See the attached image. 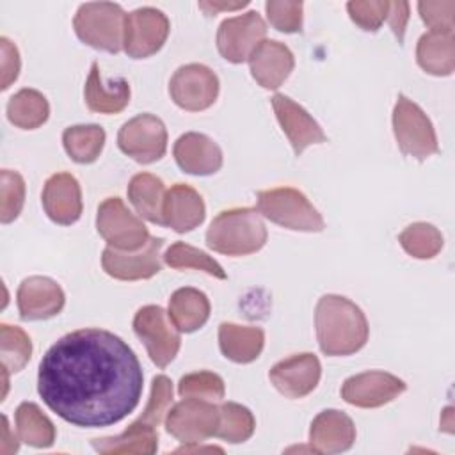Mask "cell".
Segmentation results:
<instances>
[{"label":"cell","instance_id":"836d02e7","mask_svg":"<svg viewBox=\"0 0 455 455\" xmlns=\"http://www.w3.org/2000/svg\"><path fill=\"white\" fill-rule=\"evenodd\" d=\"M220 421L215 435L226 443L238 444L247 441L256 428V419L252 412L236 402H224L219 405Z\"/></svg>","mask_w":455,"mask_h":455},{"label":"cell","instance_id":"9a60e30c","mask_svg":"<svg viewBox=\"0 0 455 455\" xmlns=\"http://www.w3.org/2000/svg\"><path fill=\"white\" fill-rule=\"evenodd\" d=\"M405 387V382L396 375L371 370L348 377L341 386V398L361 409H375L398 398Z\"/></svg>","mask_w":455,"mask_h":455},{"label":"cell","instance_id":"8992f818","mask_svg":"<svg viewBox=\"0 0 455 455\" xmlns=\"http://www.w3.org/2000/svg\"><path fill=\"white\" fill-rule=\"evenodd\" d=\"M393 133L400 151L418 162L439 153L432 121L419 105L403 94H398L393 108Z\"/></svg>","mask_w":455,"mask_h":455},{"label":"cell","instance_id":"74e56055","mask_svg":"<svg viewBox=\"0 0 455 455\" xmlns=\"http://www.w3.org/2000/svg\"><path fill=\"white\" fill-rule=\"evenodd\" d=\"M0 178V220L2 224H9L21 213L25 203V180L20 172L9 169H4Z\"/></svg>","mask_w":455,"mask_h":455},{"label":"cell","instance_id":"30bf717a","mask_svg":"<svg viewBox=\"0 0 455 455\" xmlns=\"http://www.w3.org/2000/svg\"><path fill=\"white\" fill-rule=\"evenodd\" d=\"M117 146L135 162L153 164L160 160L167 149L165 124L153 114H139L119 128Z\"/></svg>","mask_w":455,"mask_h":455},{"label":"cell","instance_id":"cb8c5ba5","mask_svg":"<svg viewBox=\"0 0 455 455\" xmlns=\"http://www.w3.org/2000/svg\"><path fill=\"white\" fill-rule=\"evenodd\" d=\"M130 84L123 76L105 82L98 62H92L84 87L89 110L98 114H119L130 103Z\"/></svg>","mask_w":455,"mask_h":455},{"label":"cell","instance_id":"2e32d148","mask_svg":"<svg viewBox=\"0 0 455 455\" xmlns=\"http://www.w3.org/2000/svg\"><path fill=\"white\" fill-rule=\"evenodd\" d=\"M320 377L322 364L311 352L293 354L275 363L268 371V379L274 387L288 398L307 396L318 386Z\"/></svg>","mask_w":455,"mask_h":455},{"label":"cell","instance_id":"1f68e13d","mask_svg":"<svg viewBox=\"0 0 455 455\" xmlns=\"http://www.w3.org/2000/svg\"><path fill=\"white\" fill-rule=\"evenodd\" d=\"M107 133L100 124H75L64 130L62 144L68 156L76 164H92L98 160Z\"/></svg>","mask_w":455,"mask_h":455},{"label":"cell","instance_id":"52a82bcc","mask_svg":"<svg viewBox=\"0 0 455 455\" xmlns=\"http://www.w3.org/2000/svg\"><path fill=\"white\" fill-rule=\"evenodd\" d=\"M96 229L108 247L124 252L142 249L151 238L142 219L132 213L121 197L101 201L96 213Z\"/></svg>","mask_w":455,"mask_h":455},{"label":"cell","instance_id":"7a4b0ae2","mask_svg":"<svg viewBox=\"0 0 455 455\" xmlns=\"http://www.w3.org/2000/svg\"><path fill=\"white\" fill-rule=\"evenodd\" d=\"M315 327L320 350L331 357L359 352L370 334L363 309L350 299L334 293L318 299Z\"/></svg>","mask_w":455,"mask_h":455},{"label":"cell","instance_id":"5bb4252c","mask_svg":"<svg viewBox=\"0 0 455 455\" xmlns=\"http://www.w3.org/2000/svg\"><path fill=\"white\" fill-rule=\"evenodd\" d=\"M164 238L151 236L148 243L133 252L117 251L114 247L103 249L101 267L103 270L121 281H139L149 279L162 270V256L160 251L164 247Z\"/></svg>","mask_w":455,"mask_h":455},{"label":"cell","instance_id":"6da1fadb","mask_svg":"<svg viewBox=\"0 0 455 455\" xmlns=\"http://www.w3.org/2000/svg\"><path fill=\"white\" fill-rule=\"evenodd\" d=\"M144 373L135 352L110 331L78 329L43 355L37 393L52 412L84 427H110L135 411Z\"/></svg>","mask_w":455,"mask_h":455},{"label":"cell","instance_id":"603a6c76","mask_svg":"<svg viewBox=\"0 0 455 455\" xmlns=\"http://www.w3.org/2000/svg\"><path fill=\"white\" fill-rule=\"evenodd\" d=\"M206 206L201 194L187 183H176L165 192L162 220L176 233H188L203 224Z\"/></svg>","mask_w":455,"mask_h":455},{"label":"cell","instance_id":"4316f807","mask_svg":"<svg viewBox=\"0 0 455 455\" xmlns=\"http://www.w3.org/2000/svg\"><path fill=\"white\" fill-rule=\"evenodd\" d=\"M416 60L428 75H451L455 69V36L430 30L425 32L416 44Z\"/></svg>","mask_w":455,"mask_h":455},{"label":"cell","instance_id":"3957f363","mask_svg":"<svg viewBox=\"0 0 455 455\" xmlns=\"http://www.w3.org/2000/svg\"><path fill=\"white\" fill-rule=\"evenodd\" d=\"M267 242V228L254 208H231L220 212L206 231V245L226 256L258 252Z\"/></svg>","mask_w":455,"mask_h":455},{"label":"cell","instance_id":"484cf974","mask_svg":"<svg viewBox=\"0 0 455 455\" xmlns=\"http://www.w3.org/2000/svg\"><path fill=\"white\" fill-rule=\"evenodd\" d=\"M92 448L103 455H153L158 448V430L135 419L128 428L112 437H98L91 441Z\"/></svg>","mask_w":455,"mask_h":455},{"label":"cell","instance_id":"f1b7e54d","mask_svg":"<svg viewBox=\"0 0 455 455\" xmlns=\"http://www.w3.org/2000/svg\"><path fill=\"white\" fill-rule=\"evenodd\" d=\"M126 192L130 203L142 219L164 226L162 208L167 190L158 176L151 172H139L130 180Z\"/></svg>","mask_w":455,"mask_h":455},{"label":"cell","instance_id":"d4e9b609","mask_svg":"<svg viewBox=\"0 0 455 455\" xmlns=\"http://www.w3.org/2000/svg\"><path fill=\"white\" fill-rule=\"evenodd\" d=\"M265 345V332L256 325L222 322L219 325V347L226 359L247 364L259 357Z\"/></svg>","mask_w":455,"mask_h":455},{"label":"cell","instance_id":"ba28073f","mask_svg":"<svg viewBox=\"0 0 455 455\" xmlns=\"http://www.w3.org/2000/svg\"><path fill=\"white\" fill-rule=\"evenodd\" d=\"M133 331L158 368H165L181 347L180 331L160 306L149 304L140 307L133 316Z\"/></svg>","mask_w":455,"mask_h":455},{"label":"cell","instance_id":"60d3db41","mask_svg":"<svg viewBox=\"0 0 455 455\" xmlns=\"http://www.w3.org/2000/svg\"><path fill=\"white\" fill-rule=\"evenodd\" d=\"M350 20L366 32H375L386 21L389 12L387 0H352L347 4Z\"/></svg>","mask_w":455,"mask_h":455},{"label":"cell","instance_id":"ac0fdd59","mask_svg":"<svg viewBox=\"0 0 455 455\" xmlns=\"http://www.w3.org/2000/svg\"><path fill=\"white\" fill-rule=\"evenodd\" d=\"M16 302L21 320H48L62 311L66 295L57 281L32 275L18 286Z\"/></svg>","mask_w":455,"mask_h":455},{"label":"cell","instance_id":"ffe728a7","mask_svg":"<svg viewBox=\"0 0 455 455\" xmlns=\"http://www.w3.org/2000/svg\"><path fill=\"white\" fill-rule=\"evenodd\" d=\"M295 59L291 50L275 39H263L249 57L252 78L263 87L275 91L293 71Z\"/></svg>","mask_w":455,"mask_h":455},{"label":"cell","instance_id":"277c9868","mask_svg":"<svg viewBox=\"0 0 455 455\" xmlns=\"http://www.w3.org/2000/svg\"><path fill=\"white\" fill-rule=\"evenodd\" d=\"M258 212L270 222L291 231L320 233L325 228L323 217L311 201L293 187L259 190Z\"/></svg>","mask_w":455,"mask_h":455},{"label":"cell","instance_id":"f35d334b","mask_svg":"<svg viewBox=\"0 0 455 455\" xmlns=\"http://www.w3.org/2000/svg\"><path fill=\"white\" fill-rule=\"evenodd\" d=\"M171 405H172V382L165 375H156L151 382L149 400L137 419L140 423H146L156 428L167 416Z\"/></svg>","mask_w":455,"mask_h":455},{"label":"cell","instance_id":"7c38bea8","mask_svg":"<svg viewBox=\"0 0 455 455\" xmlns=\"http://www.w3.org/2000/svg\"><path fill=\"white\" fill-rule=\"evenodd\" d=\"M169 94L180 108L201 112L215 103L219 96V78L204 64H185L171 76Z\"/></svg>","mask_w":455,"mask_h":455},{"label":"cell","instance_id":"9c48e42d","mask_svg":"<svg viewBox=\"0 0 455 455\" xmlns=\"http://www.w3.org/2000/svg\"><path fill=\"white\" fill-rule=\"evenodd\" d=\"M220 421V409L210 400L183 398L165 416V430L185 444H199L215 435Z\"/></svg>","mask_w":455,"mask_h":455},{"label":"cell","instance_id":"bcb514c9","mask_svg":"<svg viewBox=\"0 0 455 455\" xmlns=\"http://www.w3.org/2000/svg\"><path fill=\"white\" fill-rule=\"evenodd\" d=\"M20 441V439H18ZM16 437L11 439V428H9V419L7 416H2V444H0V453L7 455V453H16L20 444H18Z\"/></svg>","mask_w":455,"mask_h":455},{"label":"cell","instance_id":"83f0119b","mask_svg":"<svg viewBox=\"0 0 455 455\" xmlns=\"http://www.w3.org/2000/svg\"><path fill=\"white\" fill-rule=\"evenodd\" d=\"M167 315L180 332H194L210 318V300L197 288H180L169 299Z\"/></svg>","mask_w":455,"mask_h":455},{"label":"cell","instance_id":"5b68a950","mask_svg":"<svg viewBox=\"0 0 455 455\" xmlns=\"http://www.w3.org/2000/svg\"><path fill=\"white\" fill-rule=\"evenodd\" d=\"M126 12L114 2L82 4L73 18L78 39L96 50L117 53L123 48Z\"/></svg>","mask_w":455,"mask_h":455},{"label":"cell","instance_id":"ee69618b","mask_svg":"<svg viewBox=\"0 0 455 455\" xmlns=\"http://www.w3.org/2000/svg\"><path fill=\"white\" fill-rule=\"evenodd\" d=\"M391 25L393 34L396 36L398 43H403V34H405V27L409 21V2L398 0V2H389V12L386 18Z\"/></svg>","mask_w":455,"mask_h":455},{"label":"cell","instance_id":"d590c367","mask_svg":"<svg viewBox=\"0 0 455 455\" xmlns=\"http://www.w3.org/2000/svg\"><path fill=\"white\" fill-rule=\"evenodd\" d=\"M32 355V341L28 334L18 327L2 323L0 325V357L2 368L9 373H16L25 368Z\"/></svg>","mask_w":455,"mask_h":455},{"label":"cell","instance_id":"4dcf8cb0","mask_svg":"<svg viewBox=\"0 0 455 455\" xmlns=\"http://www.w3.org/2000/svg\"><path fill=\"white\" fill-rule=\"evenodd\" d=\"M50 116L48 100L36 89H20L7 103V119L21 130H36Z\"/></svg>","mask_w":455,"mask_h":455},{"label":"cell","instance_id":"8d00e7d4","mask_svg":"<svg viewBox=\"0 0 455 455\" xmlns=\"http://www.w3.org/2000/svg\"><path fill=\"white\" fill-rule=\"evenodd\" d=\"M226 386L220 375L213 371H194L183 375L178 382V395L181 398H201V400H220L224 398Z\"/></svg>","mask_w":455,"mask_h":455},{"label":"cell","instance_id":"e0dca14e","mask_svg":"<svg viewBox=\"0 0 455 455\" xmlns=\"http://www.w3.org/2000/svg\"><path fill=\"white\" fill-rule=\"evenodd\" d=\"M270 101L277 123L284 135L288 137L297 156L311 144H322L327 140V135L323 133L322 126L302 105L295 103L291 98L284 94H274Z\"/></svg>","mask_w":455,"mask_h":455},{"label":"cell","instance_id":"44dd1931","mask_svg":"<svg viewBox=\"0 0 455 455\" xmlns=\"http://www.w3.org/2000/svg\"><path fill=\"white\" fill-rule=\"evenodd\" d=\"M178 167L194 176H210L222 167V149L204 133L188 132L178 137L172 148Z\"/></svg>","mask_w":455,"mask_h":455},{"label":"cell","instance_id":"f6af8a7d","mask_svg":"<svg viewBox=\"0 0 455 455\" xmlns=\"http://www.w3.org/2000/svg\"><path fill=\"white\" fill-rule=\"evenodd\" d=\"M249 2L243 0V2H199V7L210 14V16H215L219 11H236V9H242L245 7Z\"/></svg>","mask_w":455,"mask_h":455},{"label":"cell","instance_id":"7bdbcfd3","mask_svg":"<svg viewBox=\"0 0 455 455\" xmlns=\"http://www.w3.org/2000/svg\"><path fill=\"white\" fill-rule=\"evenodd\" d=\"M0 50H2V91H5L18 78L21 60H20V52L16 44L11 43L7 37L0 39Z\"/></svg>","mask_w":455,"mask_h":455},{"label":"cell","instance_id":"4fadbf2b","mask_svg":"<svg viewBox=\"0 0 455 455\" xmlns=\"http://www.w3.org/2000/svg\"><path fill=\"white\" fill-rule=\"evenodd\" d=\"M267 36V23L258 11L226 18L217 30L219 53L233 64L249 60L251 53Z\"/></svg>","mask_w":455,"mask_h":455},{"label":"cell","instance_id":"b9f144b4","mask_svg":"<svg viewBox=\"0 0 455 455\" xmlns=\"http://www.w3.org/2000/svg\"><path fill=\"white\" fill-rule=\"evenodd\" d=\"M418 11L423 23L430 28V32H444L453 34L455 23V2L441 0V2H418Z\"/></svg>","mask_w":455,"mask_h":455},{"label":"cell","instance_id":"ab89813d","mask_svg":"<svg viewBox=\"0 0 455 455\" xmlns=\"http://www.w3.org/2000/svg\"><path fill=\"white\" fill-rule=\"evenodd\" d=\"M265 11L270 25L284 34H295L302 30V2L288 0H267Z\"/></svg>","mask_w":455,"mask_h":455},{"label":"cell","instance_id":"8fae6325","mask_svg":"<svg viewBox=\"0 0 455 455\" xmlns=\"http://www.w3.org/2000/svg\"><path fill=\"white\" fill-rule=\"evenodd\" d=\"M169 30V18L160 9H135L124 18L123 50L132 59L151 57L164 46Z\"/></svg>","mask_w":455,"mask_h":455},{"label":"cell","instance_id":"f546056e","mask_svg":"<svg viewBox=\"0 0 455 455\" xmlns=\"http://www.w3.org/2000/svg\"><path fill=\"white\" fill-rule=\"evenodd\" d=\"M16 434L18 439L34 448H50L55 441V427L46 414L34 403L23 402L18 405L16 414Z\"/></svg>","mask_w":455,"mask_h":455},{"label":"cell","instance_id":"d6a6232c","mask_svg":"<svg viewBox=\"0 0 455 455\" xmlns=\"http://www.w3.org/2000/svg\"><path fill=\"white\" fill-rule=\"evenodd\" d=\"M398 242L403 251L416 259H432L443 249L441 231L428 222L409 224L398 235Z\"/></svg>","mask_w":455,"mask_h":455},{"label":"cell","instance_id":"d6986e66","mask_svg":"<svg viewBox=\"0 0 455 455\" xmlns=\"http://www.w3.org/2000/svg\"><path fill=\"white\" fill-rule=\"evenodd\" d=\"M41 203L46 215L60 226L76 222L82 215V190L78 180L71 172H57L50 176L43 187Z\"/></svg>","mask_w":455,"mask_h":455},{"label":"cell","instance_id":"7402d4cb","mask_svg":"<svg viewBox=\"0 0 455 455\" xmlns=\"http://www.w3.org/2000/svg\"><path fill=\"white\" fill-rule=\"evenodd\" d=\"M355 441V425L343 411L325 409L309 428V444L316 453H341L352 448Z\"/></svg>","mask_w":455,"mask_h":455},{"label":"cell","instance_id":"e575fe53","mask_svg":"<svg viewBox=\"0 0 455 455\" xmlns=\"http://www.w3.org/2000/svg\"><path fill=\"white\" fill-rule=\"evenodd\" d=\"M162 258L171 268H176V270L194 268V270H203L208 275H213L217 279H226L228 277L219 261H215L204 251H201L197 247H192L185 242H174L165 251V254Z\"/></svg>","mask_w":455,"mask_h":455}]
</instances>
